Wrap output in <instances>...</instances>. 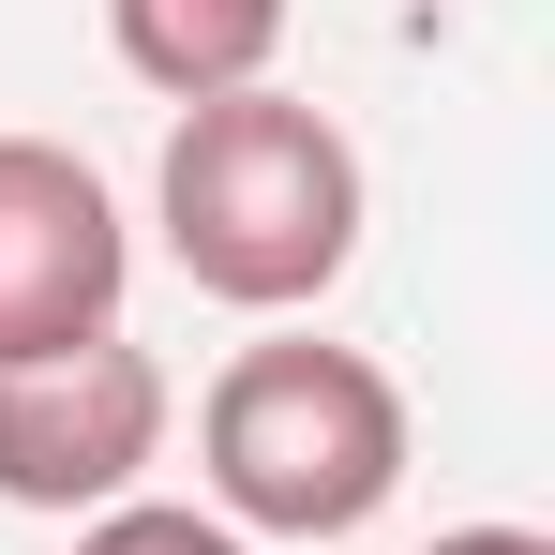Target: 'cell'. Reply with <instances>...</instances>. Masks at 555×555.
<instances>
[{"label":"cell","mask_w":555,"mask_h":555,"mask_svg":"<svg viewBox=\"0 0 555 555\" xmlns=\"http://www.w3.org/2000/svg\"><path fill=\"white\" fill-rule=\"evenodd\" d=\"M151 225L181 256L195 300L225 315H315L346 256L375 225V181L346 151V120L300 91H225L166 120V166H151Z\"/></svg>","instance_id":"obj_1"},{"label":"cell","mask_w":555,"mask_h":555,"mask_svg":"<svg viewBox=\"0 0 555 555\" xmlns=\"http://www.w3.org/2000/svg\"><path fill=\"white\" fill-rule=\"evenodd\" d=\"M195 511H225L241 541H361L405 495V390L331 331H271L195 390Z\"/></svg>","instance_id":"obj_2"},{"label":"cell","mask_w":555,"mask_h":555,"mask_svg":"<svg viewBox=\"0 0 555 555\" xmlns=\"http://www.w3.org/2000/svg\"><path fill=\"white\" fill-rule=\"evenodd\" d=\"M166 361L151 346H61V361H0V511H46V526H91L120 495H151L166 465Z\"/></svg>","instance_id":"obj_3"},{"label":"cell","mask_w":555,"mask_h":555,"mask_svg":"<svg viewBox=\"0 0 555 555\" xmlns=\"http://www.w3.org/2000/svg\"><path fill=\"white\" fill-rule=\"evenodd\" d=\"M120 285H135L120 195L61 135H0V361H61L120 331Z\"/></svg>","instance_id":"obj_4"},{"label":"cell","mask_w":555,"mask_h":555,"mask_svg":"<svg viewBox=\"0 0 555 555\" xmlns=\"http://www.w3.org/2000/svg\"><path fill=\"white\" fill-rule=\"evenodd\" d=\"M285 15H300V0H105V46H120V76H135V91L225 105V91H271Z\"/></svg>","instance_id":"obj_5"},{"label":"cell","mask_w":555,"mask_h":555,"mask_svg":"<svg viewBox=\"0 0 555 555\" xmlns=\"http://www.w3.org/2000/svg\"><path fill=\"white\" fill-rule=\"evenodd\" d=\"M76 555H256V541L225 511H181V495H120V511L76 526Z\"/></svg>","instance_id":"obj_6"},{"label":"cell","mask_w":555,"mask_h":555,"mask_svg":"<svg viewBox=\"0 0 555 555\" xmlns=\"http://www.w3.org/2000/svg\"><path fill=\"white\" fill-rule=\"evenodd\" d=\"M421 555H555V541H541V526H436Z\"/></svg>","instance_id":"obj_7"}]
</instances>
